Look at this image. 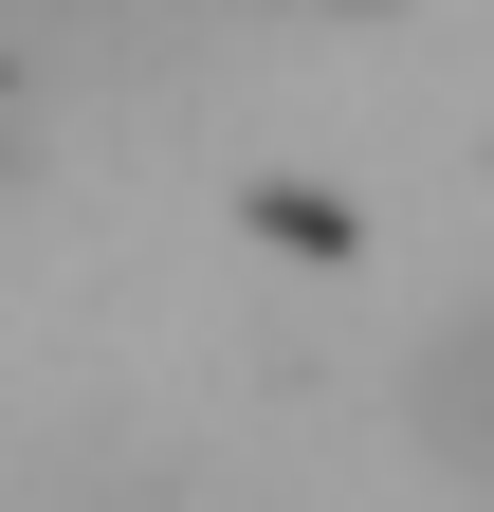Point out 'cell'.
Instances as JSON below:
<instances>
[{"label": "cell", "instance_id": "6da1fadb", "mask_svg": "<svg viewBox=\"0 0 494 512\" xmlns=\"http://www.w3.org/2000/svg\"><path fill=\"white\" fill-rule=\"evenodd\" d=\"M421 421H440V458L494 494V311H458V330H440V366H421Z\"/></svg>", "mask_w": 494, "mask_h": 512}]
</instances>
